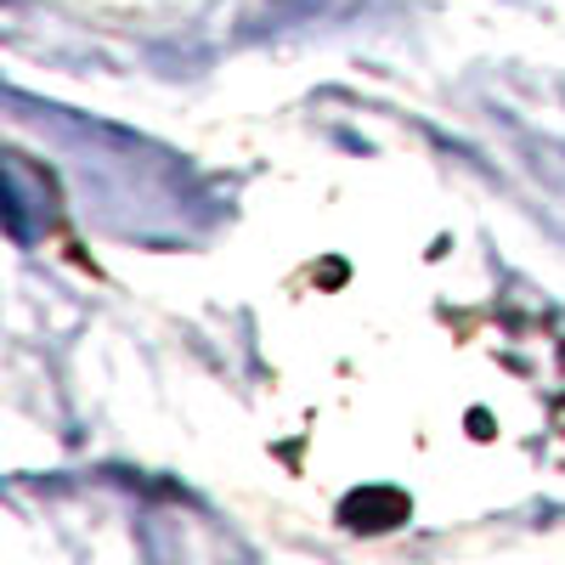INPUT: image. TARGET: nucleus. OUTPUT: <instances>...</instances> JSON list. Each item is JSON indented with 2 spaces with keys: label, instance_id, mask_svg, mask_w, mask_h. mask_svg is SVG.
Listing matches in <instances>:
<instances>
[{
  "label": "nucleus",
  "instance_id": "nucleus-1",
  "mask_svg": "<svg viewBox=\"0 0 565 565\" xmlns=\"http://www.w3.org/2000/svg\"><path fill=\"white\" fill-rule=\"evenodd\" d=\"M351 509H367V514H373L367 532L407 521V498H402V492H356V498H345V509H340V514H351Z\"/></svg>",
  "mask_w": 565,
  "mask_h": 565
}]
</instances>
